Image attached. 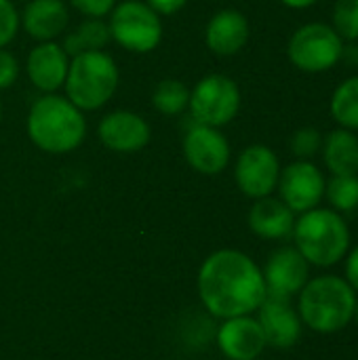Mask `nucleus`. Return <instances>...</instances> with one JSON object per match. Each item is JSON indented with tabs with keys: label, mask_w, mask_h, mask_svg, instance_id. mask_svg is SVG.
Listing matches in <instances>:
<instances>
[{
	"label": "nucleus",
	"mask_w": 358,
	"mask_h": 360,
	"mask_svg": "<svg viewBox=\"0 0 358 360\" xmlns=\"http://www.w3.org/2000/svg\"><path fill=\"white\" fill-rule=\"evenodd\" d=\"M198 295L215 319H234L257 312L268 297L262 268L243 251L222 249L209 255L198 270Z\"/></svg>",
	"instance_id": "f257e3e1"
},
{
	"label": "nucleus",
	"mask_w": 358,
	"mask_h": 360,
	"mask_svg": "<svg viewBox=\"0 0 358 360\" xmlns=\"http://www.w3.org/2000/svg\"><path fill=\"white\" fill-rule=\"evenodd\" d=\"M357 295L344 276H310L298 295V314L306 329L319 335H335L352 323Z\"/></svg>",
	"instance_id": "f03ea898"
},
{
	"label": "nucleus",
	"mask_w": 358,
	"mask_h": 360,
	"mask_svg": "<svg viewBox=\"0 0 358 360\" xmlns=\"http://www.w3.org/2000/svg\"><path fill=\"white\" fill-rule=\"evenodd\" d=\"M291 236L295 249L314 268L338 266L352 247V234L344 215L325 207L298 215Z\"/></svg>",
	"instance_id": "7ed1b4c3"
},
{
	"label": "nucleus",
	"mask_w": 358,
	"mask_h": 360,
	"mask_svg": "<svg viewBox=\"0 0 358 360\" xmlns=\"http://www.w3.org/2000/svg\"><path fill=\"white\" fill-rule=\"evenodd\" d=\"M84 118L80 110L63 97L38 99L27 116V135L44 152L65 154L76 150L84 139Z\"/></svg>",
	"instance_id": "20e7f679"
},
{
	"label": "nucleus",
	"mask_w": 358,
	"mask_h": 360,
	"mask_svg": "<svg viewBox=\"0 0 358 360\" xmlns=\"http://www.w3.org/2000/svg\"><path fill=\"white\" fill-rule=\"evenodd\" d=\"M118 86V68L101 51L80 53L68 68L65 91L78 110H97L114 95Z\"/></svg>",
	"instance_id": "39448f33"
},
{
	"label": "nucleus",
	"mask_w": 358,
	"mask_h": 360,
	"mask_svg": "<svg viewBox=\"0 0 358 360\" xmlns=\"http://www.w3.org/2000/svg\"><path fill=\"white\" fill-rule=\"evenodd\" d=\"M344 49V38L333 30V25L314 21L293 32L287 53L298 70L321 74L340 63Z\"/></svg>",
	"instance_id": "423d86ee"
},
{
	"label": "nucleus",
	"mask_w": 358,
	"mask_h": 360,
	"mask_svg": "<svg viewBox=\"0 0 358 360\" xmlns=\"http://www.w3.org/2000/svg\"><path fill=\"white\" fill-rule=\"evenodd\" d=\"M188 105L198 124L217 129L228 124L238 114L241 91L232 78L222 74H211L194 86Z\"/></svg>",
	"instance_id": "0eeeda50"
},
{
	"label": "nucleus",
	"mask_w": 358,
	"mask_h": 360,
	"mask_svg": "<svg viewBox=\"0 0 358 360\" xmlns=\"http://www.w3.org/2000/svg\"><path fill=\"white\" fill-rule=\"evenodd\" d=\"M108 27H110V36L120 46L135 53L152 51L162 36V25L160 19L156 17V11L137 0L122 2L114 11Z\"/></svg>",
	"instance_id": "6e6552de"
},
{
	"label": "nucleus",
	"mask_w": 358,
	"mask_h": 360,
	"mask_svg": "<svg viewBox=\"0 0 358 360\" xmlns=\"http://www.w3.org/2000/svg\"><path fill=\"white\" fill-rule=\"evenodd\" d=\"M325 186L327 179L314 162L295 160L281 171L276 188L281 192V200L295 215H302L321 205L325 198Z\"/></svg>",
	"instance_id": "1a4fd4ad"
},
{
	"label": "nucleus",
	"mask_w": 358,
	"mask_h": 360,
	"mask_svg": "<svg viewBox=\"0 0 358 360\" xmlns=\"http://www.w3.org/2000/svg\"><path fill=\"white\" fill-rule=\"evenodd\" d=\"M236 184L241 192L253 200L270 196L281 177L279 156L268 146H249L236 162Z\"/></svg>",
	"instance_id": "9d476101"
},
{
	"label": "nucleus",
	"mask_w": 358,
	"mask_h": 360,
	"mask_svg": "<svg viewBox=\"0 0 358 360\" xmlns=\"http://www.w3.org/2000/svg\"><path fill=\"white\" fill-rule=\"evenodd\" d=\"M310 268L312 266L295 247L276 249L262 270L268 295L281 300L298 297L304 285L310 281Z\"/></svg>",
	"instance_id": "9b49d317"
},
{
	"label": "nucleus",
	"mask_w": 358,
	"mask_h": 360,
	"mask_svg": "<svg viewBox=\"0 0 358 360\" xmlns=\"http://www.w3.org/2000/svg\"><path fill=\"white\" fill-rule=\"evenodd\" d=\"M257 323L264 331L266 344L274 350H291L304 333V323L291 300L268 295L257 308Z\"/></svg>",
	"instance_id": "f8f14e48"
},
{
	"label": "nucleus",
	"mask_w": 358,
	"mask_h": 360,
	"mask_svg": "<svg viewBox=\"0 0 358 360\" xmlns=\"http://www.w3.org/2000/svg\"><path fill=\"white\" fill-rule=\"evenodd\" d=\"M184 154L194 171L217 175L228 167L230 143L215 127L196 124L184 139Z\"/></svg>",
	"instance_id": "ddd939ff"
},
{
	"label": "nucleus",
	"mask_w": 358,
	"mask_h": 360,
	"mask_svg": "<svg viewBox=\"0 0 358 360\" xmlns=\"http://www.w3.org/2000/svg\"><path fill=\"white\" fill-rule=\"evenodd\" d=\"M217 346L230 360H255L268 348L264 331L251 314L226 319L217 329Z\"/></svg>",
	"instance_id": "4468645a"
},
{
	"label": "nucleus",
	"mask_w": 358,
	"mask_h": 360,
	"mask_svg": "<svg viewBox=\"0 0 358 360\" xmlns=\"http://www.w3.org/2000/svg\"><path fill=\"white\" fill-rule=\"evenodd\" d=\"M99 139L114 152H137L150 141V127L133 112H112L99 124Z\"/></svg>",
	"instance_id": "2eb2a0df"
},
{
	"label": "nucleus",
	"mask_w": 358,
	"mask_h": 360,
	"mask_svg": "<svg viewBox=\"0 0 358 360\" xmlns=\"http://www.w3.org/2000/svg\"><path fill=\"white\" fill-rule=\"evenodd\" d=\"M298 215L281 198H257L249 211V228L253 234L266 240H283L293 234Z\"/></svg>",
	"instance_id": "dca6fc26"
},
{
	"label": "nucleus",
	"mask_w": 358,
	"mask_h": 360,
	"mask_svg": "<svg viewBox=\"0 0 358 360\" xmlns=\"http://www.w3.org/2000/svg\"><path fill=\"white\" fill-rule=\"evenodd\" d=\"M68 53L55 42H42L27 57V74L34 86L53 93L68 78Z\"/></svg>",
	"instance_id": "f3484780"
},
{
	"label": "nucleus",
	"mask_w": 358,
	"mask_h": 360,
	"mask_svg": "<svg viewBox=\"0 0 358 360\" xmlns=\"http://www.w3.org/2000/svg\"><path fill=\"white\" fill-rule=\"evenodd\" d=\"M207 44L217 55H236L249 40V21L234 8L219 11L207 25Z\"/></svg>",
	"instance_id": "a211bd4d"
},
{
	"label": "nucleus",
	"mask_w": 358,
	"mask_h": 360,
	"mask_svg": "<svg viewBox=\"0 0 358 360\" xmlns=\"http://www.w3.org/2000/svg\"><path fill=\"white\" fill-rule=\"evenodd\" d=\"M68 25V8L61 0H32L23 11L25 32L42 42L59 36Z\"/></svg>",
	"instance_id": "6ab92c4d"
},
{
	"label": "nucleus",
	"mask_w": 358,
	"mask_h": 360,
	"mask_svg": "<svg viewBox=\"0 0 358 360\" xmlns=\"http://www.w3.org/2000/svg\"><path fill=\"white\" fill-rule=\"evenodd\" d=\"M323 160L331 175H358V135L335 129L323 137Z\"/></svg>",
	"instance_id": "aec40b11"
},
{
	"label": "nucleus",
	"mask_w": 358,
	"mask_h": 360,
	"mask_svg": "<svg viewBox=\"0 0 358 360\" xmlns=\"http://www.w3.org/2000/svg\"><path fill=\"white\" fill-rule=\"evenodd\" d=\"M329 110L342 129L358 131V76L346 78L333 91Z\"/></svg>",
	"instance_id": "412c9836"
},
{
	"label": "nucleus",
	"mask_w": 358,
	"mask_h": 360,
	"mask_svg": "<svg viewBox=\"0 0 358 360\" xmlns=\"http://www.w3.org/2000/svg\"><path fill=\"white\" fill-rule=\"evenodd\" d=\"M110 27L97 19L93 21H84L76 32H72L65 42H63V51L68 55H80V53H91V51H99L101 46L108 44L110 40Z\"/></svg>",
	"instance_id": "4be33fe9"
},
{
	"label": "nucleus",
	"mask_w": 358,
	"mask_h": 360,
	"mask_svg": "<svg viewBox=\"0 0 358 360\" xmlns=\"http://www.w3.org/2000/svg\"><path fill=\"white\" fill-rule=\"evenodd\" d=\"M325 198L329 209L342 215L358 211V175H333L325 186Z\"/></svg>",
	"instance_id": "5701e85b"
},
{
	"label": "nucleus",
	"mask_w": 358,
	"mask_h": 360,
	"mask_svg": "<svg viewBox=\"0 0 358 360\" xmlns=\"http://www.w3.org/2000/svg\"><path fill=\"white\" fill-rule=\"evenodd\" d=\"M152 103L162 114H179L190 103V91L179 80H162L154 91Z\"/></svg>",
	"instance_id": "b1692460"
},
{
	"label": "nucleus",
	"mask_w": 358,
	"mask_h": 360,
	"mask_svg": "<svg viewBox=\"0 0 358 360\" xmlns=\"http://www.w3.org/2000/svg\"><path fill=\"white\" fill-rule=\"evenodd\" d=\"M333 30L348 42H358V0H338L333 8Z\"/></svg>",
	"instance_id": "393cba45"
},
{
	"label": "nucleus",
	"mask_w": 358,
	"mask_h": 360,
	"mask_svg": "<svg viewBox=\"0 0 358 360\" xmlns=\"http://www.w3.org/2000/svg\"><path fill=\"white\" fill-rule=\"evenodd\" d=\"M321 148H323V135L314 127H304V129L295 131L291 137V152L300 160L312 158L314 154L321 152Z\"/></svg>",
	"instance_id": "a878e982"
},
{
	"label": "nucleus",
	"mask_w": 358,
	"mask_h": 360,
	"mask_svg": "<svg viewBox=\"0 0 358 360\" xmlns=\"http://www.w3.org/2000/svg\"><path fill=\"white\" fill-rule=\"evenodd\" d=\"M19 25V17L15 6L8 0H0V49L13 40Z\"/></svg>",
	"instance_id": "bb28decb"
},
{
	"label": "nucleus",
	"mask_w": 358,
	"mask_h": 360,
	"mask_svg": "<svg viewBox=\"0 0 358 360\" xmlns=\"http://www.w3.org/2000/svg\"><path fill=\"white\" fill-rule=\"evenodd\" d=\"M19 74V65L15 57L6 51H0V89H8Z\"/></svg>",
	"instance_id": "cd10ccee"
},
{
	"label": "nucleus",
	"mask_w": 358,
	"mask_h": 360,
	"mask_svg": "<svg viewBox=\"0 0 358 360\" xmlns=\"http://www.w3.org/2000/svg\"><path fill=\"white\" fill-rule=\"evenodd\" d=\"M80 13L89 15V17H101L106 15L112 6H114V0H70Z\"/></svg>",
	"instance_id": "c85d7f7f"
},
{
	"label": "nucleus",
	"mask_w": 358,
	"mask_h": 360,
	"mask_svg": "<svg viewBox=\"0 0 358 360\" xmlns=\"http://www.w3.org/2000/svg\"><path fill=\"white\" fill-rule=\"evenodd\" d=\"M344 278L358 293V245L350 247V251L344 257Z\"/></svg>",
	"instance_id": "c756f323"
},
{
	"label": "nucleus",
	"mask_w": 358,
	"mask_h": 360,
	"mask_svg": "<svg viewBox=\"0 0 358 360\" xmlns=\"http://www.w3.org/2000/svg\"><path fill=\"white\" fill-rule=\"evenodd\" d=\"M150 6L158 13H165V15H171V13H177L188 0H148Z\"/></svg>",
	"instance_id": "7c9ffc66"
},
{
	"label": "nucleus",
	"mask_w": 358,
	"mask_h": 360,
	"mask_svg": "<svg viewBox=\"0 0 358 360\" xmlns=\"http://www.w3.org/2000/svg\"><path fill=\"white\" fill-rule=\"evenodd\" d=\"M281 2L289 8H308V6L317 4L319 0H281Z\"/></svg>",
	"instance_id": "2f4dec72"
},
{
	"label": "nucleus",
	"mask_w": 358,
	"mask_h": 360,
	"mask_svg": "<svg viewBox=\"0 0 358 360\" xmlns=\"http://www.w3.org/2000/svg\"><path fill=\"white\" fill-rule=\"evenodd\" d=\"M352 323L358 325V295H357V304H354V316H352Z\"/></svg>",
	"instance_id": "473e14b6"
},
{
	"label": "nucleus",
	"mask_w": 358,
	"mask_h": 360,
	"mask_svg": "<svg viewBox=\"0 0 358 360\" xmlns=\"http://www.w3.org/2000/svg\"><path fill=\"white\" fill-rule=\"evenodd\" d=\"M0 114H2V105H0Z\"/></svg>",
	"instance_id": "72a5a7b5"
}]
</instances>
